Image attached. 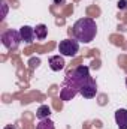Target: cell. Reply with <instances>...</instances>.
<instances>
[{"label":"cell","instance_id":"obj_1","mask_svg":"<svg viewBox=\"0 0 127 129\" xmlns=\"http://www.w3.org/2000/svg\"><path fill=\"white\" fill-rule=\"evenodd\" d=\"M93 77L90 75V69L88 66H78L72 71H69L64 77V81L61 83L60 87V98L63 101H70L72 98H75L81 89L90 83Z\"/></svg>","mask_w":127,"mask_h":129},{"label":"cell","instance_id":"obj_2","mask_svg":"<svg viewBox=\"0 0 127 129\" xmlns=\"http://www.w3.org/2000/svg\"><path fill=\"white\" fill-rule=\"evenodd\" d=\"M72 33L75 36V39L78 42L82 44H88L91 42L97 35V24L93 18H79L73 27H72Z\"/></svg>","mask_w":127,"mask_h":129},{"label":"cell","instance_id":"obj_3","mask_svg":"<svg viewBox=\"0 0 127 129\" xmlns=\"http://www.w3.org/2000/svg\"><path fill=\"white\" fill-rule=\"evenodd\" d=\"M23 42L21 39V35H20V30H14V29H9L2 35V44L6 50L9 51H15L20 44Z\"/></svg>","mask_w":127,"mask_h":129},{"label":"cell","instance_id":"obj_4","mask_svg":"<svg viewBox=\"0 0 127 129\" xmlns=\"http://www.w3.org/2000/svg\"><path fill=\"white\" fill-rule=\"evenodd\" d=\"M79 51V42L76 39H63L58 44V53L66 57H75Z\"/></svg>","mask_w":127,"mask_h":129},{"label":"cell","instance_id":"obj_5","mask_svg":"<svg viewBox=\"0 0 127 129\" xmlns=\"http://www.w3.org/2000/svg\"><path fill=\"white\" fill-rule=\"evenodd\" d=\"M82 96L85 98V99H91V98H94L97 95V83H96L94 78H91L90 80V83L88 84H85L82 89H81V92H79Z\"/></svg>","mask_w":127,"mask_h":129},{"label":"cell","instance_id":"obj_6","mask_svg":"<svg viewBox=\"0 0 127 129\" xmlns=\"http://www.w3.org/2000/svg\"><path fill=\"white\" fill-rule=\"evenodd\" d=\"M20 35H21L23 42H26V44H32L33 41H34V38H36L34 29L30 27V26H23V27H20Z\"/></svg>","mask_w":127,"mask_h":129},{"label":"cell","instance_id":"obj_7","mask_svg":"<svg viewBox=\"0 0 127 129\" xmlns=\"http://www.w3.org/2000/svg\"><path fill=\"white\" fill-rule=\"evenodd\" d=\"M115 123L118 129H127V110L120 108L115 111Z\"/></svg>","mask_w":127,"mask_h":129},{"label":"cell","instance_id":"obj_8","mask_svg":"<svg viewBox=\"0 0 127 129\" xmlns=\"http://www.w3.org/2000/svg\"><path fill=\"white\" fill-rule=\"evenodd\" d=\"M48 63H49V68H51L54 72H58V71H61V69L64 68V64H66V63H64V59L60 56V54L49 57Z\"/></svg>","mask_w":127,"mask_h":129},{"label":"cell","instance_id":"obj_9","mask_svg":"<svg viewBox=\"0 0 127 129\" xmlns=\"http://www.w3.org/2000/svg\"><path fill=\"white\" fill-rule=\"evenodd\" d=\"M49 116H51V108H49L48 105H40V107L37 108V111H36V117H37L39 120L48 119Z\"/></svg>","mask_w":127,"mask_h":129},{"label":"cell","instance_id":"obj_10","mask_svg":"<svg viewBox=\"0 0 127 129\" xmlns=\"http://www.w3.org/2000/svg\"><path fill=\"white\" fill-rule=\"evenodd\" d=\"M34 35H36V39L43 41V39L46 38V35H48V27H46L45 24L36 26V27H34Z\"/></svg>","mask_w":127,"mask_h":129},{"label":"cell","instance_id":"obj_11","mask_svg":"<svg viewBox=\"0 0 127 129\" xmlns=\"http://www.w3.org/2000/svg\"><path fill=\"white\" fill-rule=\"evenodd\" d=\"M36 129H55V126H54V122L49 120V117H48V119H42V120H39V123H37Z\"/></svg>","mask_w":127,"mask_h":129},{"label":"cell","instance_id":"obj_12","mask_svg":"<svg viewBox=\"0 0 127 129\" xmlns=\"http://www.w3.org/2000/svg\"><path fill=\"white\" fill-rule=\"evenodd\" d=\"M117 6H118L120 11H127V0H120Z\"/></svg>","mask_w":127,"mask_h":129},{"label":"cell","instance_id":"obj_13","mask_svg":"<svg viewBox=\"0 0 127 129\" xmlns=\"http://www.w3.org/2000/svg\"><path fill=\"white\" fill-rule=\"evenodd\" d=\"M2 8H3V15H2V20L6 17V14H8V3H6V0H2Z\"/></svg>","mask_w":127,"mask_h":129},{"label":"cell","instance_id":"obj_14","mask_svg":"<svg viewBox=\"0 0 127 129\" xmlns=\"http://www.w3.org/2000/svg\"><path fill=\"white\" fill-rule=\"evenodd\" d=\"M52 2H54L55 5H63L64 2H66V0H52Z\"/></svg>","mask_w":127,"mask_h":129},{"label":"cell","instance_id":"obj_15","mask_svg":"<svg viewBox=\"0 0 127 129\" xmlns=\"http://www.w3.org/2000/svg\"><path fill=\"white\" fill-rule=\"evenodd\" d=\"M3 129H15V125H8V126H5Z\"/></svg>","mask_w":127,"mask_h":129},{"label":"cell","instance_id":"obj_16","mask_svg":"<svg viewBox=\"0 0 127 129\" xmlns=\"http://www.w3.org/2000/svg\"><path fill=\"white\" fill-rule=\"evenodd\" d=\"M126 87H127V78H126Z\"/></svg>","mask_w":127,"mask_h":129}]
</instances>
